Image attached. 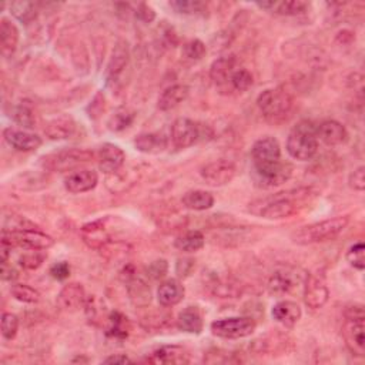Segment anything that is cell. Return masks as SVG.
<instances>
[{
    "label": "cell",
    "mask_w": 365,
    "mask_h": 365,
    "mask_svg": "<svg viewBox=\"0 0 365 365\" xmlns=\"http://www.w3.org/2000/svg\"><path fill=\"white\" fill-rule=\"evenodd\" d=\"M309 190H296L278 193L250 204V211L267 220H281L296 214L300 204L309 199Z\"/></svg>",
    "instance_id": "1"
},
{
    "label": "cell",
    "mask_w": 365,
    "mask_h": 365,
    "mask_svg": "<svg viewBox=\"0 0 365 365\" xmlns=\"http://www.w3.org/2000/svg\"><path fill=\"white\" fill-rule=\"evenodd\" d=\"M350 224L349 216L327 219L310 225H304L293 234V241L300 245L325 243L337 239Z\"/></svg>",
    "instance_id": "2"
},
{
    "label": "cell",
    "mask_w": 365,
    "mask_h": 365,
    "mask_svg": "<svg viewBox=\"0 0 365 365\" xmlns=\"http://www.w3.org/2000/svg\"><path fill=\"white\" fill-rule=\"evenodd\" d=\"M287 151L296 160H311L318 151L317 127L309 120L300 122L288 134Z\"/></svg>",
    "instance_id": "3"
},
{
    "label": "cell",
    "mask_w": 365,
    "mask_h": 365,
    "mask_svg": "<svg viewBox=\"0 0 365 365\" xmlns=\"http://www.w3.org/2000/svg\"><path fill=\"white\" fill-rule=\"evenodd\" d=\"M257 106L267 120L281 122L290 114L294 100L287 90L277 87L264 90L257 98Z\"/></svg>",
    "instance_id": "4"
},
{
    "label": "cell",
    "mask_w": 365,
    "mask_h": 365,
    "mask_svg": "<svg viewBox=\"0 0 365 365\" xmlns=\"http://www.w3.org/2000/svg\"><path fill=\"white\" fill-rule=\"evenodd\" d=\"M253 177L260 188H273L283 186L293 176V166L283 160L264 164H253Z\"/></svg>",
    "instance_id": "5"
},
{
    "label": "cell",
    "mask_w": 365,
    "mask_h": 365,
    "mask_svg": "<svg viewBox=\"0 0 365 365\" xmlns=\"http://www.w3.org/2000/svg\"><path fill=\"white\" fill-rule=\"evenodd\" d=\"M2 244L10 248L21 247L25 250H34V252H43L54 245V240L46 233L39 230H23V232H2Z\"/></svg>",
    "instance_id": "6"
},
{
    "label": "cell",
    "mask_w": 365,
    "mask_h": 365,
    "mask_svg": "<svg viewBox=\"0 0 365 365\" xmlns=\"http://www.w3.org/2000/svg\"><path fill=\"white\" fill-rule=\"evenodd\" d=\"M256 321L250 317H230L211 322L210 329L216 337L224 340H239L256 331Z\"/></svg>",
    "instance_id": "7"
},
{
    "label": "cell",
    "mask_w": 365,
    "mask_h": 365,
    "mask_svg": "<svg viewBox=\"0 0 365 365\" xmlns=\"http://www.w3.org/2000/svg\"><path fill=\"white\" fill-rule=\"evenodd\" d=\"M94 157L93 151L86 148H66L56 151L53 155L43 157L46 168L53 171H67L85 163L91 162Z\"/></svg>",
    "instance_id": "8"
},
{
    "label": "cell",
    "mask_w": 365,
    "mask_h": 365,
    "mask_svg": "<svg viewBox=\"0 0 365 365\" xmlns=\"http://www.w3.org/2000/svg\"><path fill=\"white\" fill-rule=\"evenodd\" d=\"M207 129L208 127H203L187 118H179L171 126L173 144L177 148H187L195 146L199 140L204 139V130Z\"/></svg>",
    "instance_id": "9"
},
{
    "label": "cell",
    "mask_w": 365,
    "mask_h": 365,
    "mask_svg": "<svg viewBox=\"0 0 365 365\" xmlns=\"http://www.w3.org/2000/svg\"><path fill=\"white\" fill-rule=\"evenodd\" d=\"M330 298V290L327 285L325 274L322 272H316L307 274L304 285V302L313 310H318L324 307Z\"/></svg>",
    "instance_id": "10"
},
{
    "label": "cell",
    "mask_w": 365,
    "mask_h": 365,
    "mask_svg": "<svg viewBox=\"0 0 365 365\" xmlns=\"http://www.w3.org/2000/svg\"><path fill=\"white\" fill-rule=\"evenodd\" d=\"M236 164L232 160L220 159L216 162H211L201 167L200 176L201 179L211 187H221L228 183H232L236 177Z\"/></svg>",
    "instance_id": "11"
},
{
    "label": "cell",
    "mask_w": 365,
    "mask_h": 365,
    "mask_svg": "<svg viewBox=\"0 0 365 365\" xmlns=\"http://www.w3.org/2000/svg\"><path fill=\"white\" fill-rule=\"evenodd\" d=\"M365 324L364 320H345L342 335L349 350L357 355H365Z\"/></svg>",
    "instance_id": "12"
},
{
    "label": "cell",
    "mask_w": 365,
    "mask_h": 365,
    "mask_svg": "<svg viewBox=\"0 0 365 365\" xmlns=\"http://www.w3.org/2000/svg\"><path fill=\"white\" fill-rule=\"evenodd\" d=\"M300 283V274L293 268H280L268 280V293L272 296H284L291 293Z\"/></svg>",
    "instance_id": "13"
},
{
    "label": "cell",
    "mask_w": 365,
    "mask_h": 365,
    "mask_svg": "<svg viewBox=\"0 0 365 365\" xmlns=\"http://www.w3.org/2000/svg\"><path fill=\"white\" fill-rule=\"evenodd\" d=\"M126 163V153L118 144L104 143L99 150V168L110 176L122 170Z\"/></svg>",
    "instance_id": "14"
},
{
    "label": "cell",
    "mask_w": 365,
    "mask_h": 365,
    "mask_svg": "<svg viewBox=\"0 0 365 365\" xmlns=\"http://www.w3.org/2000/svg\"><path fill=\"white\" fill-rule=\"evenodd\" d=\"M57 305L63 311H78L86 302V293L82 284L69 283L66 284L59 296H57Z\"/></svg>",
    "instance_id": "15"
},
{
    "label": "cell",
    "mask_w": 365,
    "mask_h": 365,
    "mask_svg": "<svg viewBox=\"0 0 365 365\" xmlns=\"http://www.w3.org/2000/svg\"><path fill=\"white\" fill-rule=\"evenodd\" d=\"M99 183V175L94 170H79L69 175L65 180V187L71 195H82L93 190Z\"/></svg>",
    "instance_id": "16"
},
{
    "label": "cell",
    "mask_w": 365,
    "mask_h": 365,
    "mask_svg": "<svg viewBox=\"0 0 365 365\" xmlns=\"http://www.w3.org/2000/svg\"><path fill=\"white\" fill-rule=\"evenodd\" d=\"M3 137L9 146H12L17 151H34L42 146V139L34 133H29L26 130L17 129H5Z\"/></svg>",
    "instance_id": "17"
},
{
    "label": "cell",
    "mask_w": 365,
    "mask_h": 365,
    "mask_svg": "<svg viewBox=\"0 0 365 365\" xmlns=\"http://www.w3.org/2000/svg\"><path fill=\"white\" fill-rule=\"evenodd\" d=\"M253 164H264L281 160V147L277 139L263 137L253 144L252 148Z\"/></svg>",
    "instance_id": "18"
},
{
    "label": "cell",
    "mask_w": 365,
    "mask_h": 365,
    "mask_svg": "<svg viewBox=\"0 0 365 365\" xmlns=\"http://www.w3.org/2000/svg\"><path fill=\"white\" fill-rule=\"evenodd\" d=\"M317 137L327 146H340L349 137L347 129L337 120H324L317 127Z\"/></svg>",
    "instance_id": "19"
},
{
    "label": "cell",
    "mask_w": 365,
    "mask_h": 365,
    "mask_svg": "<svg viewBox=\"0 0 365 365\" xmlns=\"http://www.w3.org/2000/svg\"><path fill=\"white\" fill-rule=\"evenodd\" d=\"M76 122L70 116H59L54 118L45 126V134L54 142L67 140L71 139L73 134L76 133Z\"/></svg>",
    "instance_id": "20"
},
{
    "label": "cell",
    "mask_w": 365,
    "mask_h": 365,
    "mask_svg": "<svg viewBox=\"0 0 365 365\" xmlns=\"http://www.w3.org/2000/svg\"><path fill=\"white\" fill-rule=\"evenodd\" d=\"M146 361L150 364H187L190 358L187 351L179 345H163L153 351Z\"/></svg>",
    "instance_id": "21"
},
{
    "label": "cell",
    "mask_w": 365,
    "mask_h": 365,
    "mask_svg": "<svg viewBox=\"0 0 365 365\" xmlns=\"http://www.w3.org/2000/svg\"><path fill=\"white\" fill-rule=\"evenodd\" d=\"M168 140L162 133H143L134 139V147L144 155H160L166 151Z\"/></svg>",
    "instance_id": "22"
},
{
    "label": "cell",
    "mask_w": 365,
    "mask_h": 365,
    "mask_svg": "<svg viewBox=\"0 0 365 365\" xmlns=\"http://www.w3.org/2000/svg\"><path fill=\"white\" fill-rule=\"evenodd\" d=\"M272 316L277 322L283 324L284 327H288V329H291V327H294L301 320L302 313L297 302L284 300L273 307Z\"/></svg>",
    "instance_id": "23"
},
{
    "label": "cell",
    "mask_w": 365,
    "mask_h": 365,
    "mask_svg": "<svg viewBox=\"0 0 365 365\" xmlns=\"http://www.w3.org/2000/svg\"><path fill=\"white\" fill-rule=\"evenodd\" d=\"M237 70V59L234 56H225L214 60L210 67V78L217 86L230 83L233 73Z\"/></svg>",
    "instance_id": "24"
},
{
    "label": "cell",
    "mask_w": 365,
    "mask_h": 365,
    "mask_svg": "<svg viewBox=\"0 0 365 365\" xmlns=\"http://www.w3.org/2000/svg\"><path fill=\"white\" fill-rule=\"evenodd\" d=\"M184 293L183 284L176 278H170L160 284L157 290V300L163 307H175L183 301Z\"/></svg>",
    "instance_id": "25"
},
{
    "label": "cell",
    "mask_w": 365,
    "mask_h": 365,
    "mask_svg": "<svg viewBox=\"0 0 365 365\" xmlns=\"http://www.w3.org/2000/svg\"><path fill=\"white\" fill-rule=\"evenodd\" d=\"M188 87L184 85H173L167 87L157 100V107L162 111H168L180 106L188 98Z\"/></svg>",
    "instance_id": "26"
},
{
    "label": "cell",
    "mask_w": 365,
    "mask_h": 365,
    "mask_svg": "<svg viewBox=\"0 0 365 365\" xmlns=\"http://www.w3.org/2000/svg\"><path fill=\"white\" fill-rule=\"evenodd\" d=\"M177 327L188 334H200L203 331V316L199 307L190 305L177 317Z\"/></svg>",
    "instance_id": "27"
},
{
    "label": "cell",
    "mask_w": 365,
    "mask_h": 365,
    "mask_svg": "<svg viewBox=\"0 0 365 365\" xmlns=\"http://www.w3.org/2000/svg\"><path fill=\"white\" fill-rule=\"evenodd\" d=\"M19 45V29L17 26L3 17L0 22V46H2V54L5 57H10Z\"/></svg>",
    "instance_id": "28"
},
{
    "label": "cell",
    "mask_w": 365,
    "mask_h": 365,
    "mask_svg": "<svg viewBox=\"0 0 365 365\" xmlns=\"http://www.w3.org/2000/svg\"><path fill=\"white\" fill-rule=\"evenodd\" d=\"M129 57H130L129 46L126 42L120 41L113 50L111 59H110V63L107 67V78L110 82L116 80L119 76L123 73V70L126 69V66L129 63Z\"/></svg>",
    "instance_id": "29"
},
{
    "label": "cell",
    "mask_w": 365,
    "mask_h": 365,
    "mask_svg": "<svg viewBox=\"0 0 365 365\" xmlns=\"http://www.w3.org/2000/svg\"><path fill=\"white\" fill-rule=\"evenodd\" d=\"M258 8L273 12L280 16H297L309 9V3L302 0H290V2H257Z\"/></svg>",
    "instance_id": "30"
},
{
    "label": "cell",
    "mask_w": 365,
    "mask_h": 365,
    "mask_svg": "<svg viewBox=\"0 0 365 365\" xmlns=\"http://www.w3.org/2000/svg\"><path fill=\"white\" fill-rule=\"evenodd\" d=\"M82 234H83L85 243L91 248L103 250V247H106L110 243V237L106 233L103 221H94V223L86 224L82 228Z\"/></svg>",
    "instance_id": "31"
},
{
    "label": "cell",
    "mask_w": 365,
    "mask_h": 365,
    "mask_svg": "<svg viewBox=\"0 0 365 365\" xmlns=\"http://www.w3.org/2000/svg\"><path fill=\"white\" fill-rule=\"evenodd\" d=\"M127 291H129V297L134 305L146 307V305H148V302L151 300L150 287L140 277L130 276L127 278Z\"/></svg>",
    "instance_id": "32"
},
{
    "label": "cell",
    "mask_w": 365,
    "mask_h": 365,
    "mask_svg": "<svg viewBox=\"0 0 365 365\" xmlns=\"http://www.w3.org/2000/svg\"><path fill=\"white\" fill-rule=\"evenodd\" d=\"M183 206L195 210V211H204L214 206V197L208 191L204 190H191L183 196Z\"/></svg>",
    "instance_id": "33"
},
{
    "label": "cell",
    "mask_w": 365,
    "mask_h": 365,
    "mask_svg": "<svg viewBox=\"0 0 365 365\" xmlns=\"http://www.w3.org/2000/svg\"><path fill=\"white\" fill-rule=\"evenodd\" d=\"M206 244V239L204 234L199 230H193V232H187L186 234L180 236L176 241H175V247L180 252L184 253H196L200 252V250L204 247Z\"/></svg>",
    "instance_id": "34"
},
{
    "label": "cell",
    "mask_w": 365,
    "mask_h": 365,
    "mask_svg": "<svg viewBox=\"0 0 365 365\" xmlns=\"http://www.w3.org/2000/svg\"><path fill=\"white\" fill-rule=\"evenodd\" d=\"M170 8L187 16L206 17L208 14L207 3L200 2V0H175V2H170Z\"/></svg>",
    "instance_id": "35"
},
{
    "label": "cell",
    "mask_w": 365,
    "mask_h": 365,
    "mask_svg": "<svg viewBox=\"0 0 365 365\" xmlns=\"http://www.w3.org/2000/svg\"><path fill=\"white\" fill-rule=\"evenodd\" d=\"M106 333L113 338H119V340L126 338L130 333V322L127 317H124L118 311L111 313L109 317V325Z\"/></svg>",
    "instance_id": "36"
},
{
    "label": "cell",
    "mask_w": 365,
    "mask_h": 365,
    "mask_svg": "<svg viewBox=\"0 0 365 365\" xmlns=\"http://www.w3.org/2000/svg\"><path fill=\"white\" fill-rule=\"evenodd\" d=\"M134 118H136V113H134L131 109L120 107L110 116L107 127L111 131H123L134 122Z\"/></svg>",
    "instance_id": "37"
},
{
    "label": "cell",
    "mask_w": 365,
    "mask_h": 365,
    "mask_svg": "<svg viewBox=\"0 0 365 365\" xmlns=\"http://www.w3.org/2000/svg\"><path fill=\"white\" fill-rule=\"evenodd\" d=\"M10 12L19 22L25 25L33 22L37 16V3L34 2H13L10 3Z\"/></svg>",
    "instance_id": "38"
},
{
    "label": "cell",
    "mask_w": 365,
    "mask_h": 365,
    "mask_svg": "<svg viewBox=\"0 0 365 365\" xmlns=\"http://www.w3.org/2000/svg\"><path fill=\"white\" fill-rule=\"evenodd\" d=\"M10 294L17 301L26 304H36L41 300V293L27 284H13L10 288Z\"/></svg>",
    "instance_id": "39"
},
{
    "label": "cell",
    "mask_w": 365,
    "mask_h": 365,
    "mask_svg": "<svg viewBox=\"0 0 365 365\" xmlns=\"http://www.w3.org/2000/svg\"><path fill=\"white\" fill-rule=\"evenodd\" d=\"M230 85H232V87L236 91H240V93L247 91L250 87L253 86V76L245 69H237L233 73L232 79H230Z\"/></svg>",
    "instance_id": "40"
},
{
    "label": "cell",
    "mask_w": 365,
    "mask_h": 365,
    "mask_svg": "<svg viewBox=\"0 0 365 365\" xmlns=\"http://www.w3.org/2000/svg\"><path fill=\"white\" fill-rule=\"evenodd\" d=\"M347 261L350 263L351 267L357 268V270L362 272L365 268V247L364 243H355L351 245L347 252V256H345Z\"/></svg>",
    "instance_id": "41"
},
{
    "label": "cell",
    "mask_w": 365,
    "mask_h": 365,
    "mask_svg": "<svg viewBox=\"0 0 365 365\" xmlns=\"http://www.w3.org/2000/svg\"><path fill=\"white\" fill-rule=\"evenodd\" d=\"M46 254L42 252H34V250H30V253H25L23 256L19 257V264H21L22 268L25 270H37L45 260H46Z\"/></svg>",
    "instance_id": "42"
},
{
    "label": "cell",
    "mask_w": 365,
    "mask_h": 365,
    "mask_svg": "<svg viewBox=\"0 0 365 365\" xmlns=\"http://www.w3.org/2000/svg\"><path fill=\"white\" fill-rule=\"evenodd\" d=\"M207 49H206V45L199 41V39H193L187 42L184 46H183V53L184 56L187 57V59L190 60H200L204 57Z\"/></svg>",
    "instance_id": "43"
},
{
    "label": "cell",
    "mask_w": 365,
    "mask_h": 365,
    "mask_svg": "<svg viewBox=\"0 0 365 365\" xmlns=\"http://www.w3.org/2000/svg\"><path fill=\"white\" fill-rule=\"evenodd\" d=\"M13 119L17 124H21L25 129H33L34 127L33 111L27 106H17L13 111Z\"/></svg>",
    "instance_id": "44"
},
{
    "label": "cell",
    "mask_w": 365,
    "mask_h": 365,
    "mask_svg": "<svg viewBox=\"0 0 365 365\" xmlns=\"http://www.w3.org/2000/svg\"><path fill=\"white\" fill-rule=\"evenodd\" d=\"M19 318L12 313H5L2 316V335L6 340H13L17 335Z\"/></svg>",
    "instance_id": "45"
},
{
    "label": "cell",
    "mask_w": 365,
    "mask_h": 365,
    "mask_svg": "<svg viewBox=\"0 0 365 365\" xmlns=\"http://www.w3.org/2000/svg\"><path fill=\"white\" fill-rule=\"evenodd\" d=\"M33 228H34L33 223H30L25 217H19V216H10L5 221L3 227V230H6V232H23V230H33Z\"/></svg>",
    "instance_id": "46"
},
{
    "label": "cell",
    "mask_w": 365,
    "mask_h": 365,
    "mask_svg": "<svg viewBox=\"0 0 365 365\" xmlns=\"http://www.w3.org/2000/svg\"><path fill=\"white\" fill-rule=\"evenodd\" d=\"M168 272V264L166 260H156L148 264L146 268V273L151 280H160L163 278Z\"/></svg>",
    "instance_id": "47"
},
{
    "label": "cell",
    "mask_w": 365,
    "mask_h": 365,
    "mask_svg": "<svg viewBox=\"0 0 365 365\" xmlns=\"http://www.w3.org/2000/svg\"><path fill=\"white\" fill-rule=\"evenodd\" d=\"M349 184L353 190L362 193V191L365 190V167L364 166H360L351 173L349 177Z\"/></svg>",
    "instance_id": "48"
},
{
    "label": "cell",
    "mask_w": 365,
    "mask_h": 365,
    "mask_svg": "<svg viewBox=\"0 0 365 365\" xmlns=\"http://www.w3.org/2000/svg\"><path fill=\"white\" fill-rule=\"evenodd\" d=\"M50 276L54 280H57V281H63V280L69 278V276H70V265L66 261L56 263L50 268Z\"/></svg>",
    "instance_id": "49"
},
{
    "label": "cell",
    "mask_w": 365,
    "mask_h": 365,
    "mask_svg": "<svg viewBox=\"0 0 365 365\" xmlns=\"http://www.w3.org/2000/svg\"><path fill=\"white\" fill-rule=\"evenodd\" d=\"M193 270H195V260L193 258L183 257V258H179L177 260L176 273H177L179 277H181V278L188 277Z\"/></svg>",
    "instance_id": "50"
},
{
    "label": "cell",
    "mask_w": 365,
    "mask_h": 365,
    "mask_svg": "<svg viewBox=\"0 0 365 365\" xmlns=\"http://www.w3.org/2000/svg\"><path fill=\"white\" fill-rule=\"evenodd\" d=\"M136 16L140 19L142 22H144V23H151V22L156 19V13H155V10H153V9H151L150 6H147V5H140V6L137 8Z\"/></svg>",
    "instance_id": "51"
},
{
    "label": "cell",
    "mask_w": 365,
    "mask_h": 365,
    "mask_svg": "<svg viewBox=\"0 0 365 365\" xmlns=\"http://www.w3.org/2000/svg\"><path fill=\"white\" fill-rule=\"evenodd\" d=\"M345 320H365L362 305H351L345 310Z\"/></svg>",
    "instance_id": "52"
},
{
    "label": "cell",
    "mask_w": 365,
    "mask_h": 365,
    "mask_svg": "<svg viewBox=\"0 0 365 365\" xmlns=\"http://www.w3.org/2000/svg\"><path fill=\"white\" fill-rule=\"evenodd\" d=\"M19 277L17 270L14 267H12V264H9V261H3L2 263V278L5 281H14Z\"/></svg>",
    "instance_id": "53"
},
{
    "label": "cell",
    "mask_w": 365,
    "mask_h": 365,
    "mask_svg": "<svg viewBox=\"0 0 365 365\" xmlns=\"http://www.w3.org/2000/svg\"><path fill=\"white\" fill-rule=\"evenodd\" d=\"M104 364H126V362H133L127 355L119 354V355H110L104 361Z\"/></svg>",
    "instance_id": "54"
}]
</instances>
